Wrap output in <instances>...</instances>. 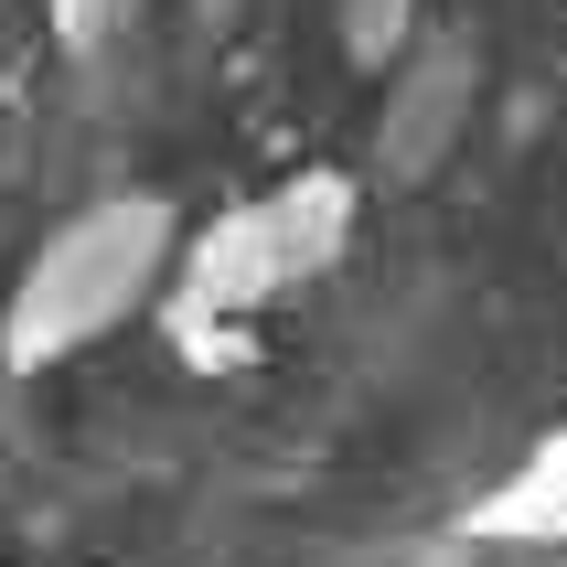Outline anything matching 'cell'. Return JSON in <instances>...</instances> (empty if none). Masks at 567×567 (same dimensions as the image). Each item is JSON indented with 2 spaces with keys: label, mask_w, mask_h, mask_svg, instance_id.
I'll list each match as a JSON object with an SVG mask.
<instances>
[{
  "label": "cell",
  "mask_w": 567,
  "mask_h": 567,
  "mask_svg": "<svg viewBox=\"0 0 567 567\" xmlns=\"http://www.w3.org/2000/svg\"><path fill=\"white\" fill-rule=\"evenodd\" d=\"M183 236H193V215L161 183H107L75 215H54L43 247L0 289V375H54L86 343L161 311V289L183 268Z\"/></svg>",
  "instance_id": "7a4b0ae2"
},
{
  "label": "cell",
  "mask_w": 567,
  "mask_h": 567,
  "mask_svg": "<svg viewBox=\"0 0 567 567\" xmlns=\"http://www.w3.org/2000/svg\"><path fill=\"white\" fill-rule=\"evenodd\" d=\"M364 204H375L364 161H300V172H279V183H257V193H236V204H215V215H193L183 268H172V289H161L172 353L236 364L279 300H300L321 268H343Z\"/></svg>",
  "instance_id": "6da1fadb"
},
{
  "label": "cell",
  "mask_w": 567,
  "mask_h": 567,
  "mask_svg": "<svg viewBox=\"0 0 567 567\" xmlns=\"http://www.w3.org/2000/svg\"><path fill=\"white\" fill-rule=\"evenodd\" d=\"M128 0H54V43L64 54H96V43H118Z\"/></svg>",
  "instance_id": "8992f818"
},
{
  "label": "cell",
  "mask_w": 567,
  "mask_h": 567,
  "mask_svg": "<svg viewBox=\"0 0 567 567\" xmlns=\"http://www.w3.org/2000/svg\"><path fill=\"white\" fill-rule=\"evenodd\" d=\"M450 536L461 546H504V557H567V417L525 440V461H504L493 493L461 504Z\"/></svg>",
  "instance_id": "277c9868"
},
{
  "label": "cell",
  "mask_w": 567,
  "mask_h": 567,
  "mask_svg": "<svg viewBox=\"0 0 567 567\" xmlns=\"http://www.w3.org/2000/svg\"><path fill=\"white\" fill-rule=\"evenodd\" d=\"M429 22H440L429 0H332V43H343V64H364V75H385Z\"/></svg>",
  "instance_id": "5b68a950"
},
{
  "label": "cell",
  "mask_w": 567,
  "mask_h": 567,
  "mask_svg": "<svg viewBox=\"0 0 567 567\" xmlns=\"http://www.w3.org/2000/svg\"><path fill=\"white\" fill-rule=\"evenodd\" d=\"M482 86H493V54H482L472 22H429L408 54L375 75V118H364V183L375 193H429L461 161L482 118Z\"/></svg>",
  "instance_id": "3957f363"
}]
</instances>
